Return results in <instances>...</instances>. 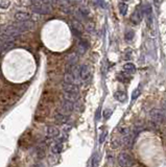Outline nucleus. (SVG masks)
<instances>
[{"mask_svg":"<svg viewBox=\"0 0 166 167\" xmlns=\"http://www.w3.org/2000/svg\"><path fill=\"white\" fill-rule=\"evenodd\" d=\"M32 11L37 13V14L46 15V14H49V13L51 12V6H47V4H38V6H32Z\"/></svg>","mask_w":166,"mask_h":167,"instance_id":"39448f33","label":"nucleus"},{"mask_svg":"<svg viewBox=\"0 0 166 167\" xmlns=\"http://www.w3.org/2000/svg\"><path fill=\"white\" fill-rule=\"evenodd\" d=\"M114 97L120 102H126V93L122 92V91H117V92H115Z\"/></svg>","mask_w":166,"mask_h":167,"instance_id":"2eb2a0df","label":"nucleus"},{"mask_svg":"<svg viewBox=\"0 0 166 167\" xmlns=\"http://www.w3.org/2000/svg\"><path fill=\"white\" fill-rule=\"evenodd\" d=\"M117 160H118V164L120 167H131L133 165L132 157L126 153H121Z\"/></svg>","mask_w":166,"mask_h":167,"instance_id":"f03ea898","label":"nucleus"},{"mask_svg":"<svg viewBox=\"0 0 166 167\" xmlns=\"http://www.w3.org/2000/svg\"><path fill=\"white\" fill-rule=\"evenodd\" d=\"M140 94H141V90H140V88H137L136 90H134V92L132 94V100H136Z\"/></svg>","mask_w":166,"mask_h":167,"instance_id":"393cba45","label":"nucleus"},{"mask_svg":"<svg viewBox=\"0 0 166 167\" xmlns=\"http://www.w3.org/2000/svg\"><path fill=\"white\" fill-rule=\"evenodd\" d=\"M133 143V137L131 134H129V135L126 136H123V138H122V144H123L126 147H131Z\"/></svg>","mask_w":166,"mask_h":167,"instance_id":"dca6fc26","label":"nucleus"},{"mask_svg":"<svg viewBox=\"0 0 166 167\" xmlns=\"http://www.w3.org/2000/svg\"><path fill=\"white\" fill-rule=\"evenodd\" d=\"M89 45L86 41H81L80 44H78V50H80L81 54H85V51L88 49Z\"/></svg>","mask_w":166,"mask_h":167,"instance_id":"412c9836","label":"nucleus"},{"mask_svg":"<svg viewBox=\"0 0 166 167\" xmlns=\"http://www.w3.org/2000/svg\"><path fill=\"white\" fill-rule=\"evenodd\" d=\"M15 19L17 22H24V21H30L32 15L27 12H18L15 14Z\"/></svg>","mask_w":166,"mask_h":167,"instance_id":"1a4fd4ad","label":"nucleus"},{"mask_svg":"<svg viewBox=\"0 0 166 167\" xmlns=\"http://www.w3.org/2000/svg\"><path fill=\"white\" fill-rule=\"evenodd\" d=\"M64 96H65L66 99H69L73 102L78 99V93H65Z\"/></svg>","mask_w":166,"mask_h":167,"instance_id":"6ab92c4d","label":"nucleus"},{"mask_svg":"<svg viewBox=\"0 0 166 167\" xmlns=\"http://www.w3.org/2000/svg\"><path fill=\"white\" fill-rule=\"evenodd\" d=\"M118 9H119V12H120L121 16H126V13H127V9H129V6H127L126 3H124V2H121V3L118 4Z\"/></svg>","mask_w":166,"mask_h":167,"instance_id":"aec40b11","label":"nucleus"},{"mask_svg":"<svg viewBox=\"0 0 166 167\" xmlns=\"http://www.w3.org/2000/svg\"><path fill=\"white\" fill-rule=\"evenodd\" d=\"M118 132L121 134L122 136H126L130 134V130L129 128H126V126H119L118 128Z\"/></svg>","mask_w":166,"mask_h":167,"instance_id":"5701e85b","label":"nucleus"},{"mask_svg":"<svg viewBox=\"0 0 166 167\" xmlns=\"http://www.w3.org/2000/svg\"><path fill=\"white\" fill-rule=\"evenodd\" d=\"M149 117L152 122L156 124L166 122V112L163 109H153L149 112Z\"/></svg>","mask_w":166,"mask_h":167,"instance_id":"f257e3e1","label":"nucleus"},{"mask_svg":"<svg viewBox=\"0 0 166 167\" xmlns=\"http://www.w3.org/2000/svg\"><path fill=\"white\" fill-rule=\"evenodd\" d=\"M80 77L83 82H88L91 77V70L88 65H83L80 67Z\"/></svg>","mask_w":166,"mask_h":167,"instance_id":"0eeeda50","label":"nucleus"},{"mask_svg":"<svg viewBox=\"0 0 166 167\" xmlns=\"http://www.w3.org/2000/svg\"><path fill=\"white\" fill-rule=\"evenodd\" d=\"M143 9H141L139 6L136 7V9L134 11V13L132 14L131 16V21L134 23L135 25H138L140 23V22L142 21V18H143Z\"/></svg>","mask_w":166,"mask_h":167,"instance_id":"20e7f679","label":"nucleus"},{"mask_svg":"<svg viewBox=\"0 0 166 167\" xmlns=\"http://www.w3.org/2000/svg\"><path fill=\"white\" fill-rule=\"evenodd\" d=\"M122 1H124V2H126V1H129V0H122Z\"/></svg>","mask_w":166,"mask_h":167,"instance_id":"c756f323","label":"nucleus"},{"mask_svg":"<svg viewBox=\"0 0 166 167\" xmlns=\"http://www.w3.org/2000/svg\"><path fill=\"white\" fill-rule=\"evenodd\" d=\"M98 4H100V6L104 7V9H107V4L104 3V0H98Z\"/></svg>","mask_w":166,"mask_h":167,"instance_id":"c85d7f7f","label":"nucleus"},{"mask_svg":"<svg viewBox=\"0 0 166 167\" xmlns=\"http://www.w3.org/2000/svg\"><path fill=\"white\" fill-rule=\"evenodd\" d=\"M14 40L15 39H9V38H2L1 42V51L2 54H4L7 50H9L11 48L14 47Z\"/></svg>","mask_w":166,"mask_h":167,"instance_id":"6e6552de","label":"nucleus"},{"mask_svg":"<svg viewBox=\"0 0 166 167\" xmlns=\"http://www.w3.org/2000/svg\"><path fill=\"white\" fill-rule=\"evenodd\" d=\"M58 134H60V131H58V128L55 125L48 126L47 130H46V135H47V137H49V138L58 137Z\"/></svg>","mask_w":166,"mask_h":167,"instance_id":"9b49d317","label":"nucleus"},{"mask_svg":"<svg viewBox=\"0 0 166 167\" xmlns=\"http://www.w3.org/2000/svg\"><path fill=\"white\" fill-rule=\"evenodd\" d=\"M14 25L17 27L18 30H19V32L22 34V32H28V30L34 28L35 23L32 21H24V22H17V23H15Z\"/></svg>","mask_w":166,"mask_h":167,"instance_id":"7ed1b4c3","label":"nucleus"},{"mask_svg":"<svg viewBox=\"0 0 166 167\" xmlns=\"http://www.w3.org/2000/svg\"><path fill=\"white\" fill-rule=\"evenodd\" d=\"M123 70L127 74H133V73L136 72V66L133 64V63H127V64L123 66Z\"/></svg>","mask_w":166,"mask_h":167,"instance_id":"f8f14e48","label":"nucleus"},{"mask_svg":"<svg viewBox=\"0 0 166 167\" xmlns=\"http://www.w3.org/2000/svg\"><path fill=\"white\" fill-rule=\"evenodd\" d=\"M62 149H63V144H62V142H60V141L53 143L52 146H51V151H52L53 154L62 153Z\"/></svg>","mask_w":166,"mask_h":167,"instance_id":"4468645a","label":"nucleus"},{"mask_svg":"<svg viewBox=\"0 0 166 167\" xmlns=\"http://www.w3.org/2000/svg\"><path fill=\"white\" fill-rule=\"evenodd\" d=\"M107 135H108V131H104L100 134V135H99V139H98L99 144H103L104 142V139H106Z\"/></svg>","mask_w":166,"mask_h":167,"instance_id":"a878e982","label":"nucleus"},{"mask_svg":"<svg viewBox=\"0 0 166 167\" xmlns=\"http://www.w3.org/2000/svg\"><path fill=\"white\" fill-rule=\"evenodd\" d=\"M112 114H113V111H112L111 109H106V110L104 111V118L106 120L110 119V117L112 116Z\"/></svg>","mask_w":166,"mask_h":167,"instance_id":"b1692460","label":"nucleus"},{"mask_svg":"<svg viewBox=\"0 0 166 167\" xmlns=\"http://www.w3.org/2000/svg\"><path fill=\"white\" fill-rule=\"evenodd\" d=\"M55 122H57V123L61 124V123H64L66 121V117L62 112H58L55 115Z\"/></svg>","mask_w":166,"mask_h":167,"instance_id":"f3484780","label":"nucleus"},{"mask_svg":"<svg viewBox=\"0 0 166 167\" xmlns=\"http://www.w3.org/2000/svg\"><path fill=\"white\" fill-rule=\"evenodd\" d=\"M75 77L72 74V72H66L64 75V83L67 84H75Z\"/></svg>","mask_w":166,"mask_h":167,"instance_id":"ddd939ff","label":"nucleus"},{"mask_svg":"<svg viewBox=\"0 0 166 167\" xmlns=\"http://www.w3.org/2000/svg\"><path fill=\"white\" fill-rule=\"evenodd\" d=\"M63 90L65 93H78V87L76 84H63Z\"/></svg>","mask_w":166,"mask_h":167,"instance_id":"9d476101","label":"nucleus"},{"mask_svg":"<svg viewBox=\"0 0 166 167\" xmlns=\"http://www.w3.org/2000/svg\"><path fill=\"white\" fill-rule=\"evenodd\" d=\"M41 2H42V4H47V6H49V4H51L53 2V0H41Z\"/></svg>","mask_w":166,"mask_h":167,"instance_id":"cd10ccee","label":"nucleus"},{"mask_svg":"<svg viewBox=\"0 0 166 167\" xmlns=\"http://www.w3.org/2000/svg\"><path fill=\"white\" fill-rule=\"evenodd\" d=\"M61 110H62L64 113H67V114L71 113L73 110H74V102L64 98L62 102H61Z\"/></svg>","mask_w":166,"mask_h":167,"instance_id":"423d86ee","label":"nucleus"},{"mask_svg":"<svg viewBox=\"0 0 166 167\" xmlns=\"http://www.w3.org/2000/svg\"><path fill=\"white\" fill-rule=\"evenodd\" d=\"M80 12H81V14L83 15L84 17L89 16V14H90V11L88 9V7H83V6H81V9H80Z\"/></svg>","mask_w":166,"mask_h":167,"instance_id":"bb28decb","label":"nucleus"},{"mask_svg":"<svg viewBox=\"0 0 166 167\" xmlns=\"http://www.w3.org/2000/svg\"><path fill=\"white\" fill-rule=\"evenodd\" d=\"M134 36H135V32H133V30H127L126 34H124V39H126V41H132V40L134 39Z\"/></svg>","mask_w":166,"mask_h":167,"instance_id":"4be33fe9","label":"nucleus"},{"mask_svg":"<svg viewBox=\"0 0 166 167\" xmlns=\"http://www.w3.org/2000/svg\"><path fill=\"white\" fill-rule=\"evenodd\" d=\"M99 159H100L99 154L98 153L94 154V155L92 156V158H91V167H97L98 164H99Z\"/></svg>","mask_w":166,"mask_h":167,"instance_id":"a211bd4d","label":"nucleus"}]
</instances>
